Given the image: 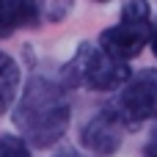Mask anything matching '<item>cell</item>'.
Masks as SVG:
<instances>
[{
  "mask_svg": "<svg viewBox=\"0 0 157 157\" xmlns=\"http://www.w3.org/2000/svg\"><path fill=\"white\" fill-rule=\"evenodd\" d=\"M0 157H30V149L25 146V138L0 135Z\"/></svg>",
  "mask_w": 157,
  "mask_h": 157,
  "instance_id": "8",
  "label": "cell"
},
{
  "mask_svg": "<svg viewBox=\"0 0 157 157\" xmlns=\"http://www.w3.org/2000/svg\"><path fill=\"white\" fill-rule=\"evenodd\" d=\"M116 108L127 127H138L144 121L157 119V69H144L127 77Z\"/></svg>",
  "mask_w": 157,
  "mask_h": 157,
  "instance_id": "5",
  "label": "cell"
},
{
  "mask_svg": "<svg viewBox=\"0 0 157 157\" xmlns=\"http://www.w3.org/2000/svg\"><path fill=\"white\" fill-rule=\"evenodd\" d=\"M152 8L146 0H127L121 17L113 28H105L99 36V47L121 61L135 58L146 41H152Z\"/></svg>",
  "mask_w": 157,
  "mask_h": 157,
  "instance_id": "3",
  "label": "cell"
},
{
  "mask_svg": "<svg viewBox=\"0 0 157 157\" xmlns=\"http://www.w3.org/2000/svg\"><path fill=\"white\" fill-rule=\"evenodd\" d=\"M124 130H127V121L121 119L119 108H102L94 119L86 121V127L80 132V144L94 155L108 157L121 146Z\"/></svg>",
  "mask_w": 157,
  "mask_h": 157,
  "instance_id": "6",
  "label": "cell"
},
{
  "mask_svg": "<svg viewBox=\"0 0 157 157\" xmlns=\"http://www.w3.org/2000/svg\"><path fill=\"white\" fill-rule=\"evenodd\" d=\"M97 3H102V0H97Z\"/></svg>",
  "mask_w": 157,
  "mask_h": 157,
  "instance_id": "12",
  "label": "cell"
},
{
  "mask_svg": "<svg viewBox=\"0 0 157 157\" xmlns=\"http://www.w3.org/2000/svg\"><path fill=\"white\" fill-rule=\"evenodd\" d=\"M63 83L72 88H91V91H113L127 83L130 66L127 61L105 52L94 44H80L77 52L61 69Z\"/></svg>",
  "mask_w": 157,
  "mask_h": 157,
  "instance_id": "2",
  "label": "cell"
},
{
  "mask_svg": "<svg viewBox=\"0 0 157 157\" xmlns=\"http://www.w3.org/2000/svg\"><path fill=\"white\" fill-rule=\"evenodd\" d=\"M72 0H0V39L14 36L19 28H36L69 14Z\"/></svg>",
  "mask_w": 157,
  "mask_h": 157,
  "instance_id": "4",
  "label": "cell"
},
{
  "mask_svg": "<svg viewBox=\"0 0 157 157\" xmlns=\"http://www.w3.org/2000/svg\"><path fill=\"white\" fill-rule=\"evenodd\" d=\"M19 91V66L11 55L0 52V113H6Z\"/></svg>",
  "mask_w": 157,
  "mask_h": 157,
  "instance_id": "7",
  "label": "cell"
},
{
  "mask_svg": "<svg viewBox=\"0 0 157 157\" xmlns=\"http://www.w3.org/2000/svg\"><path fill=\"white\" fill-rule=\"evenodd\" d=\"M69 116L72 108L63 86L41 75H33L14 108V127L28 144L47 149L66 135Z\"/></svg>",
  "mask_w": 157,
  "mask_h": 157,
  "instance_id": "1",
  "label": "cell"
},
{
  "mask_svg": "<svg viewBox=\"0 0 157 157\" xmlns=\"http://www.w3.org/2000/svg\"><path fill=\"white\" fill-rule=\"evenodd\" d=\"M152 50H155V55H157V25H155V30H152Z\"/></svg>",
  "mask_w": 157,
  "mask_h": 157,
  "instance_id": "11",
  "label": "cell"
},
{
  "mask_svg": "<svg viewBox=\"0 0 157 157\" xmlns=\"http://www.w3.org/2000/svg\"><path fill=\"white\" fill-rule=\"evenodd\" d=\"M55 157H83V155H80L77 149H72V146H66V149H61V152H58Z\"/></svg>",
  "mask_w": 157,
  "mask_h": 157,
  "instance_id": "10",
  "label": "cell"
},
{
  "mask_svg": "<svg viewBox=\"0 0 157 157\" xmlns=\"http://www.w3.org/2000/svg\"><path fill=\"white\" fill-rule=\"evenodd\" d=\"M144 157H157V130L152 132V138H149V144L144 149Z\"/></svg>",
  "mask_w": 157,
  "mask_h": 157,
  "instance_id": "9",
  "label": "cell"
}]
</instances>
